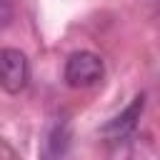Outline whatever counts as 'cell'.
<instances>
[{"label":"cell","instance_id":"cell-2","mask_svg":"<svg viewBox=\"0 0 160 160\" xmlns=\"http://www.w3.org/2000/svg\"><path fill=\"white\" fill-rule=\"evenodd\" d=\"M28 80H30V65L25 52L15 48L0 50V88L10 95H18L20 90H25Z\"/></svg>","mask_w":160,"mask_h":160},{"label":"cell","instance_id":"cell-3","mask_svg":"<svg viewBox=\"0 0 160 160\" xmlns=\"http://www.w3.org/2000/svg\"><path fill=\"white\" fill-rule=\"evenodd\" d=\"M70 150V125L68 120H52L45 130L40 160H65Z\"/></svg>","mask_w":160,"mask_h":160},{"label":"cell","instance_id":"cell-1","mask_svg":"<svg viewBox=\"0 0 160 160\" xmlns=\"http://www.w3.org/2000/svg\"><path fill=\"white\" fill-rule=\"evenodd\" d=\"M102 60L100 55L90 52V50H80L72 52L65 62V82L70 88H92L102 80Z\"/></svg>","mask_w":160,"mask_h":160},{"label":"cell","instance_id":"cell-5","mask_svg":"<svg viewBox=\"0 0 160 160\" xmlns=\"http://www.w3.org/2000/svg\"><path fill=\"white\" fill-rule=\"evenodd\" d=\"M12 20V5L8 0H0V30Z\"/></svg>","mask_w":160,"mask_h":160},{"label":"cell","instance_id":"cell-4","mask_svg":"<svg viewBox=\"0 0 160 160\" xmlns=\"http://www.w3.org/2000/svg\"><path fill=\"white\" fill-rule=\"evenodd\" d=\"M140 110H142V95L140 98H135V102L122 112V115H118L108 128H105V132H115V135H122V132H128L132 125H135V118L140 115Z\"/></svg>","mask_w":160,"mask_h":160}]
</instances>
